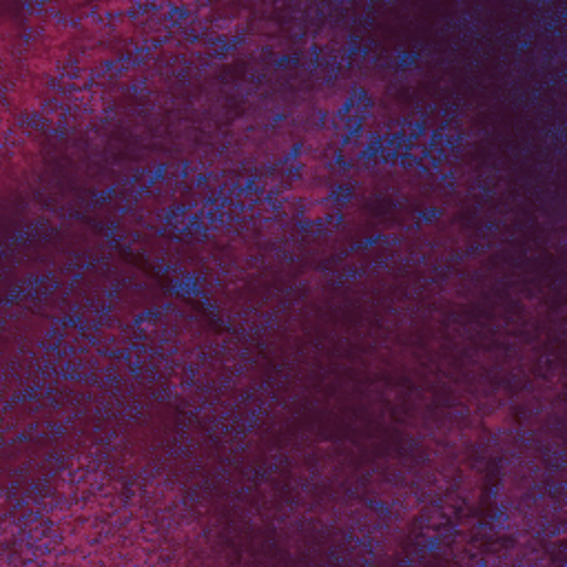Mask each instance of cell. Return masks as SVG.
Listing matches in <instances>:
<instances>
[{"instance_id":"1","label":"cell","mask_w":567,"mask_h":567,"mask_svg":"<svg viewBox=\"0 0 567 567\" xmlns=\"http://www.w3.org/2000/svg\"><path fill=\"white\" fill-rule=\"evenodd\" d=\"M330 186L323 184L321 180H295L286 189L284 196L290 198V200H306V202H321V200H328L330 198Z\"/></svg>"},{"instance_id":"2","label":"cell","mask_w":567,"mask_h":567,"mask_svg":"<svg viewBox=\"0 0 567 567\" xmlns=\"http://www.w3.org/2000/svg\"><path fill=\"white\" fill-rule=\"evenodd\" d=\"M348 100H350V95H348L346 89H339V87L321 89L317 93V109H321L323 113H328V116H337V113L344 111Z\"/></svg>"},{"instance_id":"3","label":"cell","mask_w":567,"mask_h":567,"mask_svg":"<svg viewBox=\"0 0 567 567\" xmlns=\"http://www.w3.org/2000/svg\"><path fill=\"white\" fill-rule=\"evenodd\" d=\"M485 426L494 432H508L514 428V417L508 408H496L488 419H485Z\"/></svg>"},{"instance_id":"4","label":"cell","mask_w":567,"mask_h":567,"mask_svg":"<svg viewBox=\"0 0 567 567\" xmlns=\"http://www.w3.org/2000/svg\"><path fill=\"white\" fill-rule=\"evenodd\" d=\"M330 202L328 200H321V202H311L309 206L304 208V220H309V222H321V220H326L330 215Z\"/></svg>"}]
</instances>
